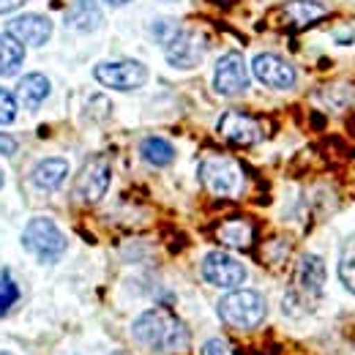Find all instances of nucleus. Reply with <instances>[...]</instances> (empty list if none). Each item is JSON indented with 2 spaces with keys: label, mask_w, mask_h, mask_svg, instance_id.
<instances>
[{
  "label": "nucleus",
  "mask_w": 355,
  "mask_h": 355,
  "mask_svg": "<svg viewBox=\"0 0 355 355\" xmlns=\"http://www.w3.org/2000/svg\"><path fill=\"white\" fill-rule=\"evenodd\" d=\"M6 31L22 46H42L52 36V22L46 19L44 14H19V17H14L8 22Z\"/></svg>",
  "instance_id": "nucleus-13"
},
{
  "label": "nucleus",
  "mask_w": 355,
  "mask_h": 355,
  "mask_svg": "<svg viewBox=\"0 0 355 355\" xmlns=\"http://www.w3.org/2000/svg\"><path fill=\"white\" fill-rule=\"evenodd\" d=\"M282 11H284V19L290 22V28H309L328 14L325 3H320V0H290V3H284Z\"/></svg>",
  "instance_id": "nucleus-15"
},
{
  "label": "nucleus",
  "mask_w": 355,
  "mask_h": 355,
  "mask_svg": "<svg viewBox=\"0 0 355 355\" xmlns=\"http://www.w3.org/2000/svg\"><path fill=\"white\" fill-rule=\"evenodd\" d=\"M353 33H336V42H339V44H353Z\"/></svg>",
  "instance_id": "nucleus-28"
},
{
  "label": "nucleus",
  "mask_w": 355,
  "mask_h": 355,
  "mask_svg": "<svg viewBox=\"0 0 355 355\" xmlns=\"http://www.w3.org/2000/svg\"><path fill=\"white\" fill-rule=\"evenodd\" d=\"M202 279L222 290H238L246 282V268L227 252H208L202 257Z\"/></svg>",
  "instance_id": "nucleus-8"
},
{
  "label": "nucleus",
  "mask_w": 355,
  "mask_h": 355,
  "mask_svg": "<svg viewBox=\"0 0 355 355\" xmlns=\"http://www.w3.org/2000/svg\"><path fill=\"white\" fill-rule=\"evenodd\" d=\"M66 175H69V162L66 159H44V162H39L33 167L31 180L42 191H55L66 180Z\"/></svg>",
  "instance_id": "nucleus-16"
},
{
  "label": "nucleus",
  "mask_w": 355,
  "mask_h": 355,
  "mask_svg": "<svg viewBox=\"0 0 355 355\" xmlns=\"http://www.w3.org/2000/svg\"><path fill=\"white\" fill-rule=\"evenodd\" d=\"M219 134L227 142H232V145H257L263 139L260 123L252 115L235 112V110L224 112L222 118H219Z\"/></svg>",
  "instance_id": "nucleus-12"
},
{
  "label": "nucleus",
  "mask_w": 355,
  "mask_h": 355,
  "mask_svg": "<svg viewBox=\"0 0 355 355\" xmlns=\"http://www.w3.org/2000/svg\"><path fill=\"white\" fill-rule=\"evenodd\" d=\"M0 153H3V156H14V153H17V142H14L8 134H0Z\"/></svg>",
  "instance_id": "nucleus-26"
},
{
  "label": "nucleus",
  "mask_w": 355,
  "mask_h": 355,
  "mask_svg": "<svg viewBox=\"0 0 355 355\" xmlns=\"http://www.w3.org/2000/svg\"><path fill=\"white\" fill-rule=\"evenodd\" d=\"M3 180H6V178H3V173H0V186H3Z\"/></svg>",
  "instance_id": "nucleus-30"
},
{
  "label": "nucleus",
  "mask_w": 355,
  "mask_h": 355,
  "mask_svg": "<svg viewBox=\"0 0 355 355\" xmlns=\"http://www.w3.org/2000/svg\"><path fill=\"white\" fill-rule=\"evenodd\" d=\"M178 31H180V25H178L175 19H156V22L150 25L153 39H156V42H162V44L173 42V36H175Z\"/></svg>",
  "instance_id": "nucleus-23"
},
{
  "label": "nucleus",
  "mask_w": 355,
  "mask_h": 355,
  "mask_svg": "<svg viewBox=\"0 0 355 355\" xmlns=\"http://www.w3.org/2000/svg\"><path fill=\"white\" fill-rule=\"evenodd\" d=\"M19 301V287L6 268H0V317H6Z\"/></svg>",
  "instance_id": "nucleus-22"
},
{
  "label": "nucleus",
  "mask_w": 355,
  "mask_h": 355,
  "mask_svg": "<svg viewBox=\"0 0 355 355\" xmlns=\"http://www.w3.org/2000/svg\"><path fill=\"white\" fill-rule=\"evenodd\" d=\"M110 175H112L110 173V162L101 159V156H93L88 164L80 170L77 180H74L71 197L77 202H83V205H96L110 189Z\"/></svg>",
  "instance_id": "nucleus-7"
},
{
  "label": "nucleus",
  "mask_w": 355,
  "mask_h": 355,
  "mask_svg": "<svg viewBox=\"0 0 355 355\" xmlns=\"http://www.w3.org/2000/svg\"><path fill=\"white\" fill-rule=\"evenodd\" d=\"M22 60H25V46L19 44L11 33H0V77L17 74Z\"/></svg>",
  "instance_id": "nucleus-19"
},
{
  "label": "nucleus",
  "mask_w": 355,
  "mask_h": 355,
  "mask_svg": "<svg viewBox=\"0 0 355 355\" xmlns=\"http://www.w3.org/2000/svg\"><path fill=\"white\" fill-rule=\"evenodd\" d=\"M214 88L222 96H241L249 88V71H246V60L241 52H227L216 60Z\"/></svg>",
  "instance_id": "nucleus-10"
},
{
  "label": "nucleus",
  "mask_w": 355,
  "mask_h": 355,
  "mask_svg": "<svg viewBox=\"0 0 355 355\" xmlns=\"http://www.w3.org/2000/svg\"><path fill=\"white\" fill-rule=\"evenodd\" d=\"M22 246L39 263H58L66 252V235L60 232V227L52 219L36 216V219L28 222L25 232H22Z\"/></svg>",
  "instance_id": "nucleus-4"
},
{
  "label": "nucleus",
  "mask_w": 355,
  "mask_h": 355,
  "mask_svg": "<svg viewBox=\"0 0 355 355\" xmlns=\"http://www.w3.org/2000/svg\"><path fill=\"white\" fill-rule=\"evenodd\" d=\"M252 71H254V77L268 85V88L273 90H290L295 85V80H298V74H295V69L284 60V58H279V55H273V52H260L254 60H252Z\"/></svg>",
  "instance_id": "nucleus-11"
},
{
  "label": "nucleus",
  "mask_w": 355,
  "mask_h": 355,
  "mask_svg": "<svg viewBox=\"0 0 355 355\" xmlns=\"http://www.w3.org/2000/svg\"><path fill=\"white\" fill-rule=\"evenodd\" d=\"M93 77L112 90H137L148 83V69L139 60H107L93 69Z\"/></svg>",
  "instance_id": "nucleus-6"
},
{
  "label": "nucleus",
  "mask_w": 355,
  "mask_h": 355,
  "mask_svg": "<svg viewBox=\"0 0 355 355\" xmlns=\"http://www.w3.org/2000/svg\"><path fill=\"white\" fill-rule=\"evenodd\" d=\"M104 3H110V6H126L129 0H104Z\"/></svg>",
  "instance_id": "nucleus-29"
},
{
  "label": "nucleus",
  "mask_w": 355,
  "mask_h": 355,
  "mask_svg": "<svg viewBox=\"0 0 355 355\" xmlns=\"http://www.w3.org/2000/svg\"><path fill=\"white\" fill-rule=\"evenodd\" d=\"M0 355H11V353H0Z\"/></svg>",
  "instance_id": "nucleus-32"
},
{
  "label": "nucleus",
  "mask_w": 355,
  "mask_h": 355,
  "mask_svg": "<svg viewBox=\"0 0 355 355\" xmlns=\"http://www.w3.org/2000/svg\"><path fill=\"white\" fill-rule=\"evenodd\" d=\"M200 180L211 194L219 197H235L243 186V173L235 159L230 156H205L200 164Z\"/></svg>",
  "instance_id": "nucleus-5"
},
{
  "label": "nucleus",
  "mask_w": 355,
  "mask_h": 355,
  "mask_svg": "<svg viewBox=\"0 0 355 355\" xmlns=\"http://www.w3.org/2000/svg\"><path fill=\"white\" fill-rule=\"evenodd\" d=\"M139 153H142V159H145L148 164H153V167H167V164H173V159H175V148H173L164 137H148V139H142Z\"/></svg>",
  "instance_id": "nucleus-20"
},
{
  "label": "nucleus",
  "mask_w": 355,
  "mask_h": 355,
  "mask_svg": "<svg viewBox=\"0 0 355 355\" xmlns=\"http://www.w3.org/2000/svg\"><path fill=\"white\" fill-rule=\"evenodd\" d=\"M17 118V96H11L6 88H0V126L11 123Z\"/></svg>",
  "instance_id": "nucleus-24"
},
{
  "label": "nucleus",
  "mask_w": 355,
  "mask_h": 355,
  "mask_svg": "<svg viewBox=\"0 0 355 355\" xmlns=\"http://www.w3.org/2000/svg\"><path fill=\"white\" fill-rule=\"evenodd\" d=\"M164 49H167V63L170 66H175V69H194V66L202 63L208 42H205V36L200 31L180 28L173 36V42L164 44Z\"/></svg>",
  "instance_id": "nucleus-9"
},
{
  "label": "nucleus",
  "mask_w": 355,
  "mask_h": 355,
  "mask_svg": "<svg viewBox=\"0 0 355 355\" xmlns=\"http://www.w3.org/2000/svg\"><path fill=\"white\" fill-rule=\"evenodd\" d=\"M202 355H232L230 350V345L219 339V336H214V339H208L205 345H202Z\"/></svg>",
  "instance_id": "nucleus-25"
},
{
  "label": "nucleus",
  "mask_w": 355,
  "mask_h": 355,
  "mask_svg": "<svg viewBox=\"0 0 355 355\" xmlns=\"http://www.w3.org/2000/svg\"><path fill=\"white\" fill-rule=\"evenodd\" d=\"M132 336L153 353H183L189 347V328L170 309L142 311L132 325Z\"/></svg>",
  "instance_id": "nucleus-1"
},
{
  "label": "nucleus",
  "mask_w": 355,
  "mask_h": 355,
  "mask_svg": "<svg viewBox=\"0 0 355 355\" xmlns=\"http://www.w3.org/2000/svg\"><path fill=\"white\" fill-rule=\"evenodd\" d=\"M167 3H170V0H167Z\"/></svg>",
  "instance_id": "nucleus-33"
},
{
  "label": "nucleus",
  "mask_w": 355,
  "mask_h": 355,
  "mask_svg": "<svg viewBox=\"0 0 355 355\" xmlns=\"http://www.w3.org/2000/svg\"><path fill=\"white\" fill-rule=\"evenodd\" d=\"M28 0H0V14H8V11H14V8H19V6H25Z\"/></svg>",
  "instance_id": "nucleus-27"
},
{
  "label": "nucleus",
  "mask_w": 355,
  "mask_h": 355,
  "mask_svg": "<svg viewBox=\"0 0 355 355\" xmlns=\"http://www.w3.org/2000/svg\"><path fill=\"white\" fill-rule=\"evenodd\" d=\"M46 96H49V80L44 74H28L17 85V101L22 107H28V110H36Z\"/></svg>",
  "instance_id": "nucleus-17"
},
{
  "label": "nucleus",
  "mask_w": 355,
  "mask_h": 355,
  "mask_svg": "<svg viewBox=\"0 0 355 355\" xmlns=\"http://www.w3.org/2000/svg\"><path fill=\"white\" fill-rule=\"evenodd\" d=\"M339 279L342 284L355 295V235H350L342 243V254H339Z\"/></svg>",
  "instance_id": "nucleus-21"
},
{
  "label": "nucleus",
  "mask_w": 355,
  "mask_h": 355,
  "mask_svg": "<svg viewBox=\"0 0 355 355\" xmlns=\"http://www.w3.org/2000/svg\"><path fill=\"white\" fill-rule=\"evenodd\" d=\"M104 22V14L96 0H74L66 11V25L77 33H93Z\"/></svg>",
  "instance_id": "nucleus-14"
},
{
  "label": "nucleus",
  "mask_w": 355,
  "mask_h": 355,
  "mask_svg": "<svg viewBox=\"0 0 355 355\" xmlns=\"http://www.w3.org/2000/svg\"><path fill=\"white\" fill-rule=\"evenodd\" d=\"M219 317L238 331H252L266 320V298L257 290H232L219 301Z\"/></svg>",
  "instance_id": "nucleus-3"
},
{
  "label": "nucleus",
  "mask_w": 355,
  "mask_h": 355,
  "mask_svg": "<svg viewBox=\"0 0 355 355\" xmlns=\"http://www.w3.org/2000/svg\"><path fill=\"white\" fill-rule=\"evenodd\" d=\"M322 287H325V263H322L317 254H304V257L298 260V268H295V287L287 290L284 311L290 309L293 304H298L293 317L306 314V311L320 301Z\"/></svg>",
  "instance_id": "nucleus-2"
},
{
  "label": "nucleus",
  "mask_w": 355,
  "mask_h": 355,
  "mask_svg": "<svg viewBox=\"0 0 355 355\" xmlns=\"http://www.w3.org/2000/svg\"><path fill=\"white\" fill-rule=\"evenodd\" d=\"M216 238L222 241L224 246H230V249H249L252 238H254V230H252V224L243 222V219H230V222L219 224Z\"/></svg>",
  "instance_id": "nucleus-18"
},
{
  "label": "nucleus",
  "mask_w": 355,
  "mask_h": 355,
  "mask_svg": "<svg viewBox=\"0 0 355 355\" xmlns=\"http://www.w3.org/2000/svg\"><path fill=\"white\" fill-rule=\"evenodd\" d=\"M115 355H129V353H115Z\"/></svg>",
  "instance_id": "nucleus-31"
}]
</instances>
